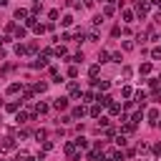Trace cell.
<instances>
[{
    "label": "cell",
    "mask_w": 161,
    "mask_h": 161,
    "mask_svg": "<svg viewBox=\"0 0 161 161\" xmlns=\"http://www.w3.org/2000/svg\"><path fill=\"white\" fill-rule=\"evenodd\" d=\"M25 25H28V28H36V25H38V23H36V15L28 18V20H25Z\"/></svg>",
    "instance_id": "7c38bea8"
},
{
    "label": "cell",
    "mask_w": 161,
    "mask_h": 161,
    "mask_svg": "<svg viewBox=\"0 0 161 161\" xmlns=\"http://www.w3.org/2000/svg\"><path fill=\"white\" fill-rule=\"evenodd\" d=\"M101 161H113V159H101Z\"/></svg>",
    "instance_id": "cb8c5ba5"
},
{
    "label": "cell",
    "mask_w": 161,
    "mask_h": 161,
    "mask_svg": "<svg viewBox=\"0 0 161 161\" xmlns=\"http://www.w3.org/2000/svg\"><path fill=\"white\" fill-rule=\"evenodd\" d=\"M20 91V83H10V88H8V93H18Z\"/></svg>",
    "instance_id": "4fadbf2b"
},
{
    "label": "cell",
    "mask_w": 161,
    "mask_h": 161,
    "mask_svg": "<svg viewBox=\"0 0 161 161\" xmlns=\"http://www.w3.org/2000/svg\"><path fill=\"white\" fill-rule=\"evenodd\" d=\"M98 103H101V106H111L113 98H111V96H98Z\"/></svg>",
    "instance_id": "7a4b0ae2"
},
{
    "label": "cell",
    "mask_w": 161,
    "mask_h": 161,
    "mask_svg": "<svg viewBox=\"0 0 161 161\" xmlns=\"http://www.w3.org/2000/svg\"><path fill=\"white\" fill-rule=\"evenodd\" d=\"M151 55H153V58H161V48H153V53H151Z\"/></svg>",
    "instance_id": "44dd1931"
},
{
    "label": "cell",
    "mask_w": 161,
    "mask_h": 161,
    "mask_svg": "<svg viewBox=\"0 0 161 161\" xmlns=\"http://www.w3.org/2000/svg\"><path fill=\"white\" fill-rule=\"evenodd\" d=\"M33 66H36V68H43V66H45V55H40V58L33 63Z\"/></svg>",
    "instance_id": "8fae6325"
},
{
    "label": "cell",
    "mask_w": 161,
    "mask_h": 161,
    "mask_svg": "<svg viewBox=\"0 0 161 161\" xmlns=\"http://www.w3.org/2000/svg\"><path fill=\"white\" fill-rule=\"evenodd\" d=\"M108 111H111V113H121V106H118V103H111Z\"/></svg>",
    "instance_id": "30bf717a"
},
{
    "label": "cell",
    "mask_w": 161,
    "mask_h": 161,
    "mask_svg": "<svg viewBox=\"0 0 161 161\" xmlns=\"http://www.w3.org/2000/svg\"><path fill=\"white\" fill-rule=\"evenodd\" d=\"M53 108H58V111L68 108V98H55V101H53Z\"/></svg>",
    "instance_id": "6da1fadb"
},
{
    "label": "cell",
    "mask_w": 161,
    "mask_h": 161,
    "mask_svg": "<svg viewBox=\"0 0 161 161\" xmlns=\"http://www.w3.org/2000/svg\"><path fill=\"white\" fill-rule=\"evenodd\" d=\"M149 121H151V123H159V111H156V108L149 111Z\"/></svg>",
    "instance_id": "3957f363"
},
{
    "label": "cell",
    "mask_w": 161,
    "mask_h": 161,
    "mask_svg": "<svg viewBox=\"0 0 161 161\" xmlns=\"http://www.w3.org/2000/svg\"><path fill=\"white\" fill-rule=\"evenodd\" d=\"M144 98H146V93H144V91H138V93H136V101H141V106H144Z\"/></svg>",
    "instance_id": "d6986e66"
},
{
    "label": "cell",
    "mask_w": 161,
    "mask_h": 161,
    "mask_svg": "<svg viewBox=\"0 0 161 161\" xmlns=\"http://www.w3.org/2000/svg\"><path fill=\"white\" fill-rule=\"evenodd\" d=\"M68 76H71V78H76V76H78V68H76V66L68 68Z\"/></svg>",
    "instance_id": "ac0fdd59"
},
{
    "label": "cell",
    "mask_w": 161,
    "mask_h": 161,
    "mask_svg": "<svg viewBox=\"0 0 161 161\" xmlns=\"http://www.w3.org/2000/svg\"><path fill=\"white\" fill-rule=\"evenodd\" d=\"M88 73H91V78H96V76L101 73V66H91V71H88Z\"/></svg>",
    "instance_id": "52a82bcc"
},
{
    "label": "cell",
    "mask_w": 161,
    "mask_h": 161,
    "mask_svg": "<svg viewBox=\"0 0 161 161\" xmlns=\"http://www.w3.org/2000/svg\"><path fill=\"white\" fill-rule=\"evenodd\" d=\"M131 18H134V13H131V10H126V13H123V20H126V23H131Z\"/></svg>",
    "instance_id": "e0dca14e"
},
{
    "label": "cell",
    "mask_w": 161,
    "mask_h": 161,
    "mask_svg": "<svg viewBox=\"0 0 161 161\" xmlns=\"http://www.w3.org/2000/svg\"><path fill=\"white\" fill-rule=\"evenodd\" d=\"M15 18L20 20V18H30V15H28V10H23V8H18V10H15Z\"/></svg>",
    "instance_id": "8992f818"
},
{
    "label": "cell",
    "mask_w": 161,
    "mask_h": 161,
    "mask_svg": "<svg viewBox=\"0 0 161 161\" xmlns=\"http://www.w3.org/2000/svg\"><path fill=\"white\" fill-rule=\"evenodd\" d=\"M146 13H149V5L141 3V5H138V15H146Z\"/></svg>",
    "instance_id": "9c48e42d"
},
{
    "label": "cell",
    "mask_w": 161,
    "mask_h": 161,
    "mask_svg": "<svg viewBox=\"0 0 161 161\" xmlns=\"http://www.w3.org/2000/svg\"><path fill=\"white\" fill-rule=\"evenodd\" d=\"M113 161H123V153L118 151V153H113Z\"/></svg>",
    "instance_id": "7402d4cb"
},
{
    "label": "cell",
    "mask_w": 161,
    "mask_h": 161,
    "mask_svg": "<svg viewBox=\"0 0 161 161\" xmlns=\"http://www.w3.org/2000/svg\"><path fill=\"white\" fill-rule=\"evenodd\" d=\"M98 60H101V63H106V60H108V53H106V51H101V53H98Z\"/></svg>",
    "instance_id": "2e32d148"
},
{
    "label": "cell",
    "mask_w": 161,
    "mask_h": 161,
    "mask_svg": "<svg viewBox=\"0 0 161 161\" xmlns=\"http://www.w3.org/2000/svg\"><path fill=\"white\" fill-rule=\"evenodd\" d=\"M71 96H81V88L76 86V83H71Z\"/></svg>",
    "instance_id": "9a60e30c"
},
{
    "label": "cell",
    "mask_w": 161,
    "mask_h": 161,
    "mask_svg": "<svg viewBox=\"0 0 161 161\" xmlns=\"http://www.w3.org/2000/svg\"><path fill=\"white\" fill-rule=\"evenodd\" d=\"M0 123H3V118H0Z\"/></svg>",
    "instance_id": "d4e9b609"
},
{
    "label": "cell",
    "mask_w": 161,
    "mask_h": 161,
    "mask_svg": "<svg viewBox=\"0 0 161 161\" xmlns=\"http://www.w3.org/2000/svg\"><path fill=\"white\" fill-rule=\"evenodd\" d=\"M5 3H8V0H0V5H5Z\"/></svg>",
    "instance_id": "603a6c76"
},
{
    "label": "cell",
    "mask_w": 161,
    "mask_h": 161,
    "mask_svg": "<svg viewBox=\"0 0 161 161\" xmlns=\"http://www.w3.org/2000/svg\"><path fill=\"white\" fill-rule=\"evenodd\" d=\"M81 116H86V108H83V106H78L73 111V118H81Z\"/></svg>",
    "instance_id": "5b68a950"
},
{
    "label": "cell",
    "mask_w": 161,
    "mask_h": 161,
    "mask_svg": "<svg viewBox=\"0 0 161 161\" xmlns=\"http://www.w3.org/2000/svg\"><path fill=\"white\" fill-rule=\"evenodd\" d=\"M91 116H93V118H96V116H101V103H98V106H93V108H91Z\"/></svg>",
    "instance_id": "5bb4252c"
},
{
    "label": "cell",
    "mask_w": 161,
    "mask_h": 161,
    "mask_svg": "<svg viewBox=\"0 0 161 161\" xmlns=\"http://www.w3.org/2000/svg\"><path fill=\"white\" fill-rule=\"evenodd\" d=\"M3 149H13V138H5V141H3Z\"/></svg>",
    "instance_id": "ffe728a7"
},
{
    "label": "cell",
    "mask_w": 161,
    "mask_h": 161,
    "mask_svg": "<svg viewBox=\"0 0 161 161\" xmlns=\"http://www.w3.org/2000/svg\"><path fill=\"white\" fill-rule=\"evenodd\" d=\"M76 146H81V149H86V146H88V141H86L83 136H78V138H76Z\"/></svg>",
    "instance_id": "ba28073f"
},
{
    "label": "cell",
    "mask_w": 161,
    "mask_h": 161,
    "mask_svg": "<svg viewBox=\"0 0 161 161\" xmlns=\"http://www.w3.org/2000/svg\"><path fill=\"white\" fill-rule=\"evenodd\" d=\"M141 118H144V111H136L134 118H131V123H141Z\"/></svg>",
    "instance_id": "277c9868"
}]
</instances>
